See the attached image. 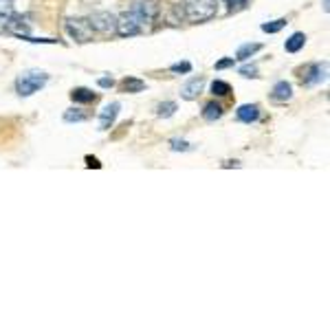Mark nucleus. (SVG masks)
<instances>
[{
    "instance_id": "27",
    "label": "nucleus",
    "mask_w": 330,
    "mask_h": 330,
    "mask_svg": "<svg viewBox=\"0 0 330 330\" xmlns=\"http://www.w3.org/2000/svg\"><path fill=\"white\" fill-rule=\"evenodd\" d=\"M97 84L101 88H112V86H115V80H112V77H101Z\"/></svg>"
},
{
    "instance_id": "14",
    "label": "nucleus",
    "mask_w": 330,
    "mask_h": 330,
    "mask_svg": "<svg viewBox=\"0 0 330 330\" xmlns=\"http://www.w3.org/2000/svg\"><path fill=\"white\" fill-rule=\"evenodd\" d=\"M223 117V106L216 104V101H209V104L203 108V119L205 121H216V119Z\"/></svg>"
},
{
    "instance_id": "20",
    "label": "nucleus",
    "mask_w": 330,
    "mask_h": 330,
    "mask_svg": "<svg viewBox=\"0 0 330 330\" xmlns=\"http://www.w3.org/2000/svg\"><path fill=\"white\" fill-rule=\"evenodd\" d=\"M212 93L218 95V97H225V95L231 93V86L227 82H223V80H214L212 82Z\"/></svg>"
},
{
    "instance_id": "29",
    "label": "nucleus",
    "mask_w": 330,
    "mask_h": 330,
    "mask_svg": "<svg viewBox=\"0 0 330 330\" xmlns=\"http://www.w3.org/2000/svg\"><path fill=\"white\" fill-rule=\"evenodd\" d=\"M9 18H11V14H5V11H0V27H7V22H9Z\"/></svg>"
},
{
    "instance_id": "31",
    "label": "nucleus",
    "mask_w": 330,
    "mask_h": 330,
    "mask_svg": "<svg viewBox=\"0 0 330 330\" xmlns=\"http://www.w3.org/2000/svg\"><path fill=\"white\" fill-rule=\"evenodd\" d=\"M328 3L330 0H323V11H326V14H328Z\"/></svg>"
},
{
    "instance_id": "13",
    "label": "nucleus",
    "mask_w": 330,
    "mask_h": 330,
    "mask_svg": "<svg viewBox=\"0 0 330 330\" xmlns=\"http://www.w3.org/2000/svg\"><path fill=\"white\" fill-rule=\"evenodd\" d=\"M304 44H306V33H293L291 38L284 42V49L289 53H297L304 49Z\"/></svg>"
},
{
    "instance_id": "15",
    "label": "nucleus",
    "mask_w": 330,
    "mask_h": 330,
    "mask_svg": "<svg viewBox=\"0 0 330 330\" xmlns=\"http://www.w3.org/2000/svg\"><path fill=\"white\" fill-rule=\"evenodd\" d=\"M146 88V82L139 80V77H125L121 82V91L123 93H141Z\"/></svg>"
},
{
    "instance_id": "23",
    "label": "nucleus",
    "mask_w": 330,
    "mask_h": 330,
    "mask_svg": "<svg viewBox=\"0 0 330 330\" xmlns=\"http://www.w3.org/2000/svg\"><path fill=\"white\" fill-rule=\"evenodd\" d=\"M233 64H236V57H225V59H218L214 69L216 71H225V69H231Z\"/></svg>"
},
{
    "instance_id": "7",
    "label": "nucleus",
    "mask_w": 330,
    "mask_h": 330,
    "mask_svg": "<svg viewBox=\"0 0 330 330\" xmlns=\"http://www.w3.org/2000/svg\"><path fill=\"white\" fill-rule=\"evenodd\" d=\"M326 75H328V64L323 62V64H313V66H308V71H306V75H304V84L306 86H315V84H319L326 80Z\"/></svg>"
},
{
    "instance_id": "8",
    "label": "nucleus",
    "mask_w": 330,
    "mask_h": 330,
    "mask_svg": "<svg viewBox=\"0 0 330 330\" xmlns=\"http://www.w3.org/2000/svg\"><path fill=\"white\" fill-rule=\"evenodd\" d=\"M203 86H205V80H203V77H191V80H189V82H185V86L181 88V97H183V99H187V101L196 99L198 95H201Z\"/></svg>"
},
{
    "instance_id": "9",
    "label": "nucleus",
    "mask_w": 330,
    "mask_h": 330,
    "mask_svg": "<svg viewBox=\"0 0 330 330\" xmlns=\"http://www.w3.org/2000/svg\"><path fill=\"white\" fill-rule=\"evenodd\" d=\"M117 115H119V104H117V101L104 106V110L99 112V130H108V128H110V125L115 123Z\"/></svg>"
},
{
    "instance_id": "5",
    "label": "nucleus",
    "mask_w": 330,
    "mask_h": 330,
    "mask_svg": "<svg viewBox=\"0 0 330 330\" xmlns=\"http://www.w3.org/2000/svg\"><path fill=\"white\" fill-rule=\"evenodd\" d=\"M115 31L121 35V38H132V35H139L141 33V22L137 20V16H132L130 11H128V14H121V16L117 18Z\"/></svg>"
},
{
    "instance_id": "4",
    "label": "nucleus",
    "mask_w": 330,
    "mask_h": 330,
    "mask_svg": "<svg viewBox=\"0 0 330 330\" xmlns=\"http://www.w3.org/2000/svg\"><path fill=\"white\" fill-rule=\"evenodd\" d=\"M130 14L137 16V20L143 25V22H150V20L157 18L159 7H157V3H152V0H135L132 7H130Z\"/></svg>"
},
{
    "instance_id": "19",
    "label": "nucleus",
    "mask_w": 330,
    "mask_h": 330,
    "mask_svg": "<svg viewBox=\"0 0 330 330\" xmlns=\"http://www.w3.org/2000/svg\"><path fill=\"white\" fill-rule=\"evenodd\" d=\"M64 121L66 123H77V121H86V112L77 110V108H71V110L64 112Z\"/></svg>"
},
{
    "instance_id": "18",
    "label": "nucleus",
    "mask_w": 330,
    "mask_h": 330,
    "mask_svg": "<svg viewBox=\"0 0 330 330\" xmlns=\"http://www.w3.org/2000/svg\"><path fill=\"white\" fill-rule=\"evenodd\" d=\"M176 104L174 101H163V104H159V108H157V115L159 117H163V119H170L174 112H176Z\"/></svg>"
},
{
    "instance_id": "12",
    "label": "nucleus",
    "mask_w": 330,
    "mask_h": 330,
    "mask_svg": "<svg viewBox=\"0 0 330 330\" xmlns=\"http://www.w3.org/2000/svg\"><path fill=\"white\" fill-rule=\"evenodd\" d=\"M71 99L77 101V104H91V101H95V93L91 88L80 86V88H73V91H71Z\"/></svg>"
},
{
    "instance_id": "17",
    "label": "nucleus",
    "mask_w": 330,
    "mask_h": 330,
    "mask_svg": "<svg viewBox=\"0 0 330 330\" xmlns=\"http://www.w3.org/2000/svg\"><path fill=\"white\" fill-rule=\"evenodd\" d=\"M286 25H289V20L286 18H280V20H273V22H264L262 25V31L264 33H278V31H282Z\"/></svg>"
},
{
    "instance_id": "10",
    "label": "nucleus",
    "mask_w": 330,
    "mask_h": 330,
    "mask_svg": "<svg viewBox=\"0 0 330 330\" xmlns=\"http://www.w3.org/2000/svg\"><path fill=\"white\" fill-rule=\"evenodd\" d=\"M236 117L242 123H253V121H257V117H260V108L255 104H242L236 110Z\"/></svg>"
},
{
    "instance_id": "1",
    "label": "nucleus",
    "mask_w": 330,
    "mask_h": 330,
    "mask_svg": "<svg viewBox=\"0 0 330 330\" xmlns=\"http://www.w3.org/2000/svg\"><path fill=\"white\" fill-rule=\"evenodd\" d=\"M49 82V75L42 73V71H29V73H22L16 80V93L20 97H31L33 93H38L40 88L46 86Z\"/></svg>"
},
{
    "instance_id": "6",
    "label": "nucleus",
    "mask_w": 330,
    "mask_h": 330,
    "mask_svg": "<svg viewBox=\"0 0 330 330\" xmlns=\"http://www.w3.org/2000/svg\"><path fill=\"white\" fill-rule=\"evenodd\" d=\"M88 22H91L93 31H99V33H112L117 27V18L110 11H97V14L88 18Z\"/></svg>"
},
{
    "instance_id": "25",
    "label": "nucleus",
    "mask_w": 330,
    "mask_h": 330,
    "mask_svg": "<svg viewBox=\"0 0 330 330\" xmlns=\"http://www.w3.org/2000/svg\"><path fill=\"white\" fill-rule=\"evenodd\" d=\"M227 3H229L231 11H238V9H242L244 5H247V0H227Z\"/></svg>"
},
{
    "instance_id": "22",
    "label": "nucleus",
    "mask_w": 330,
    "mask_h": 330,
    "mask_svg": "<svg viewBox=\"0 0 330 330\" xmlns=\"http://www.w3.org/2000/svg\"><path fill=\"white\" fill-rule=\"evenodd\" d=\"M172 73H191V64L189 62H176L170 66Z\"/></svg>"
},
{
    "instance_id": "3",
    "label": "nucleus",
    "mask_w": 330,
    "mask_h": 330,
    "mask_svg": "<svg viewBox=\"0 0 330 330\" xmlns=\"http://www.w3.org/2000/svg\"><path fill=\"white\" fill-rule=\"evenodd\" d=\"M66 31L77 42H91L93 38V27L88 22V18H69L66 20Z\"/></svg>"
},
{
    "instance_id": "30",
    "label": "nucleus",
    "mask_w": 330,
    "mask_h": 330,
    "mask_svg": "<svg viewBox=\"0 0 330 330\" xmlns=\"http://www.w3.org/2000/svg\"><path fill=\"white\" fill-rule=\"evenodd\" d=\"M242 163H238V161H227V163H223V167H240Z\"/></svg>"
},
{
    "instance_id": "2",
    "label": "nucleus",
    "mask_w": 330,
    "mask_h": 330,
    "mask_svg": "<svg viewBox=\"0 0 330 330\" xmlns=\"http://www.w3.org/2000/svg\"><path fill=\"white\" fill-rule=\"evenodd\" d=\"M218 11V0H191L185 7V16L189 22H207L212 20Z\"/></svg>"
},
{
    "instance_id": "11",
    "label": "nucleus",
    "mask_w": 330,
    "mask_h": 330,
    "mask_svg": "<svg viewBox=\"0 0 330 330\" xmlns=\"http://www.w3.org/2000/svg\"><path fill=\"white\" fill-rule=\"evenodd\" d=\"M271 97L275 101H289L293 97V86L289 82H278L273 86V93H271Z\"/></svg>"
},
{
    "instance_id": "24",
    "label": "nucleus",
    "mask_w": 330,
    "mask_h": 330,
    "mask_svg": "<svg viewBox=\"0 0 330 330\" xmlns=\"http://www.w3.org/2000/svg\"><path fill=\"white\" fill-rule=\"evenodd\" d=\"M240 75H242V77H257V66L255 64L242 66V69H240Z\"/></svg>"
},
{
    "instance_id": "28",
    "label": "nucleus",
    "mask_w": 330,
    "mask_h": 330,
    "mask_svg": "<svg viewBox=\"0 0 330 330\" xmlns=\"http://www.w3.org/2000/svg\"><path fill=\"white\" fill-rule=\"evenodd\" d=\"M86 165H88V167H97V170L101 167V163H99V161L95 159V157H86Z\"/></svg>"
},
{
    "instance_id": "26",
    "label": "nucleus",
    "mask_w": 330,
    "mask_h": 330,
    "mask_svg": "<svg viewBox=\"0 0 330 330\" xmlns=\"http://www.w3.org/2000/svg\"><path fill=\"white\" fill-rule=\"evenodd\" d=\"M11 9H14V0H0V11L11 14Z\"/></svg>"
},
{
    "instance_id": "16",
    "label": "nucleus",
    "mask_w": 330,
    "mask_h": 330,
    "mask_svg": "<svg viewBox=\"0 0 330 330\" xmlns=\"http://www.w3.org/2000/svg\"><path fill=\"white\" fill-rule=\"evenodd\" d=\"M260 49H262V44H257V42H247V44H242L238 49L236 59H249V57H253Z\"/></svg>"
},
{
    "instance_id": "21",
    "label": "nucleus",
    "mask_w": 330,
    "mask_h": 330,
    "mask_svg": "<svg viewBox=\"0 0 330 330\" xmlns=\"http://www.w3.org/2000/svg\"><path fill=\"white\" fill-rule=\"evenodd\" d=\"M172 150L174 152H187V150H191V146L187 141H183V139H172Z\"/></svg>"
}]
</instances>
